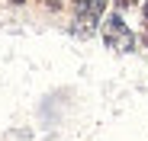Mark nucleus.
Segmentation results:
<instances>
[{
    "instance_id": "nucleus-2",
    "label": "nucleus",
    "mask_w": 148,
    "mask_h": 141,
    "mask_svg": "<svg viewBox=\"0 0 148 141\" xmlns=\"http://www.w3.org/2000/svg\"><path fill=\"white\" fill-rule=\"evenodd\" d=\"M103 42H106V48L122 52V55L135 48V35H132V29L126 26V19L119 16V10L103 19Z\"/></svg>"
},
{
    "instance_id": "nucleus-5",
    "label": "nucleus",
    "mask_w": 148,
    "mask_h": 141,
    "mask_svg": "<svg viewBox=\"0 0 148 141\" xmlns=\"http://www.w3.org/2000/svg\"><path fill=\"white\" fill-rule=\"evenodd\" d=\"M10 3H23V0H10Z\"/></svg>"
},
{
    "instance_id": "nucleus-1",
    "label": "nucleus",
    "mask_w": 148,
    "mask_h": 141,
    "mask_svg": "<svg viewBox=\"0 0 148 141\" xmlns=\"http://www.w3.org/2000/svg\"><path fill=\"white\" fill-rule=\"evenodd\" d=\"M103 10H106V0H74L71 3V32L81 39L93 35V29L103 19Z\"/></svg>"
},
{
    "instance_id": "nucleus-4",
    "label": "nucleus",
    "mask_w": 148,
    "mask_h": 141,
    "mask_svg": "<svg viewBox=\"0 0 148 141\" xmlns=\"http://www.w3.org/2000/svg\"><path fill=\"white\" fill-rule=\"evenodd\" d=\"M116 7L119 10H129V7H135V0H116Z\"/></svg>"
},
{
    "instance_id": "nucleus-3",
    "label": "nucleus",
    "mask_w": 148,
    "mask_h": 141,
    "mask_svg": "<svg viewBox=\"0 0 148 141\" xmlns=\"http://www.w3.org/2000/svg\"><path fill=\"white\" fill-rule=\"evenodd\" d=\"M142 19H145V45H148V0H145V10H142Z\"/></svg>"
}]
</instances>
